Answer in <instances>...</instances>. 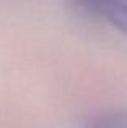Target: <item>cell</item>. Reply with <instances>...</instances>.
I'll list each match as a JSON object with an SVG mask.
<instances>
[{
  "instance_id": "6da1fadb",
  "label": "cell",
  "mask_w": 127,
  "mask_h": 128,
  "mask_svg": "<svg viewBox=\"0 0 127 128\" xmlns=\"http://www.w3.org/2000/svg\"><path fill=\"white\" fill-rule=\"evenodd\" d=\"M86 16L106 23L127 36V0H72Z\"/></svg>"
}]
</instances>
